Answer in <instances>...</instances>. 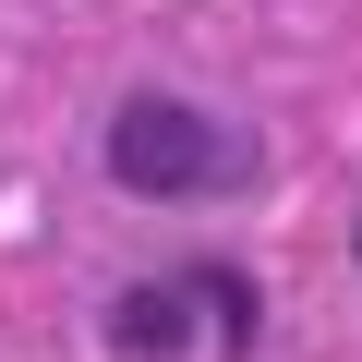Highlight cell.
<instances>
[{
	"label": "cell",
	"instance_id": "cell-1",
	"mask_svg": "<svg viewBox=\"0 0 362 362\" xmlns=\"http://www.w3.org/2000/svg\"><path fill=\"white\" fill-rule=\"evenodd\" d=\"M109 169L133 181V194H206V181L242 169V133H218L206 109H181V97H121Z\"/></svg>",
	"mask_w": 362,
	"mask_h": 362
},
{
	"label": "cell",
	"instance_id": "cell-2",
	"mask_svg": "<svg viewBox=\"0 0 362 362\" xmlns=\"http://www.w3.org/2000/svg\"><path fill=\"white\" fill-rule=\"evenodd\" d=\"M109 350H121V362H169V350H194V278L121 290V302H109Z\"/></svg>",
	"mask_w": 362,
	"mask_h": 362
}]
</instances>
